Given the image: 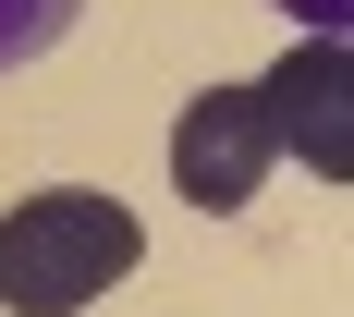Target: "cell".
Listing matches in <instances>:
<instances>
[{
	"instance_id": "obj_1",
	"label": "cell",
	"mask_w": 354,
	"mask_h": 317,
	"mask_svg": "<svg viewBox=\"0 0 354 317\" xmlns=\"http://www.w3.org/2000/svg\"><path fill=\"white\" fill-rule=\"evenodd\" d=\"M135 208L122 195H98V183H49V195H12V220H0V305L12 317H73L98 305L110 281H135Z\"/></svg>"
},
{
	"instance_id": "obj_2",
	"label": "cell",
	"mask_w": 354,
	"mask_h": 317,
	"mask_svg": "<svg viewBox=\"0 0 354 317\" xmlns=\"http://www.w3.org/2000/svg\"><path fill=\"white\" fill-rule=\"evenodd\" d=\"M269 110H257V86H208V98H183V122H171V195L196 220H232V208H257V183H269Z\"/></svg>"
},
{
	"instance_id": "obj_3",
	"label": "cell",
	"mask_w": 354,
	"mask_h": 317,
	"mask_svg": "<svg viewBox=\"0 0 354 317\" xmlns=\"http://www.w3.org/2000/svg\"><path fill=\"white\" fill-rule=\"evenodd\" d=\"M257 110H269V146H306L318 183L354 171V61H342V37H293L257 73Z\"/></svg>"
},
{
	"instance_id": "obj_4",
	"label": "cell",
	"mask_w": 354,
	"mask_h": 317,
	"mask_svg": "<svg viewBox=\"0 0 354 317\" xmlns=\"http://www.w3.org/2000/svg\"><path fill=\"white\" fill-rule=\"evenodd\" d=\"M73 25H86V0H0V73L49 61V49H62Z\"/></svg>"
},
{
	"instance_id": "obj_5",
	"label": "cell",
	"mask_w": 354,
	"mask_h": 317,
	"mask_svg": "<svg viewBox=\"0 0 354 317\" xmlns=\"http://www.w3.org/2000/svg\"><path fill=\"white\" fill-rule=\"evenodd\" d=\"M281 12H293V37H342V12H354V0H281Z\"/></svg>"
}]
</instances>
